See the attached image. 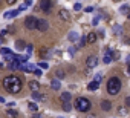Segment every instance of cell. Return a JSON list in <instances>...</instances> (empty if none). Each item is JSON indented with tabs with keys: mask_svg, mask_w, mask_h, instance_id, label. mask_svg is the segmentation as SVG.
<instances>
[{
	"mask_svg": "<svg viewBox=\"0 0 130 118\" xmlns=\"http://www.w3.org/2000/svg\"><path fill=\"white\" fill-rule=\"evenodd\" d=\"M2 84H3L5 91H8L9 94L15 95V94H19V92L22 91V84H23V83H22V80H20L19 77H15V75H8V77L3 78Z\"/></svg>",
	"mask_w": 130,
	"mask_h": 118,
	"instance_id": "1",
	"label": "cell"
},
{
	"mask_svg": "<svg viewBox=\"0 0 130 118\" xmlns=\"http://www.w3.org/2000/svg\"><path fill=\"white\" fill-rule=\"evenodd\" d=\"M119 91H121V80L118 77H112L107 81V92L110 95H118Z\"/></svg>",
	"mask_w": 130,
	"mask_h": 118,
	"instance_id": "2",
	"label": "cell"
},
{
	"mask_svg": "<svg viewBox=\"0 0 130 118\" xmlns=\"http://www.w3.org/2000/svg\"><path fill=\"white\" fill-rule=\"evenodd\" d=\"M90 106H92L90 100L89 98H84V97H80L75 101V107H77L78 112H89L90 110Z\"/></svg>",
	"mask_w": 130,
	"mask_h": 118,
	"instance_id": "3",
	"label": "cell"
},
{
	"mask_svg": "<svg viewBox=\"0 0 130 118\" xmlns=\"http://www.w3.org/2000/svg\"><path fill=\"white\" fill-rule=\"evenodd\" d=\"M37 22H38V19L35 16H29L25 20V28L26 29H37Z\"/></svg>",
	"mask_w": 130,
	"mask_h": 118,
	"instance_id": "4",
	"label": "cell"
},
{
	"mask_svg": "<svg viewBox=\"0 0 130 118\" xmlns=\"http://www.w3.org/2000/svg\"><path fill=\"white\" fill-rule=\"evenodd\" d=\"M86 65H87L89 69L95 68V66L98 65V57H96V55H89V57H87V60H86Z\"/></svg>",
	"mask_w": 130,
	"mask_h": 118,
	"instance_id": "5",
	"label": "cell"
},
{
	"mask_svg": "<svg viewBox=\"0 0 130 118\" xmlns=\"http://www.w3.org/2000/svg\"><path fill=\"white\" fill-rule=\"evenodd\" d=\"M47 22L44 20V19H38V22H37V29L38 31H41V32H44V31H47Z\"/></svg>",
	"mask_w": 130,
	"mask_h": 118,
	"instance_id": "6",
	"label": "cell"
},
{
	"mask_svg": "<svg viewBox=\"0 0 130 118\" xmlns=\"http://www.w3.org/2000/svg\"><path fill=\"white\" fill-rule=\"evenodd\" d=\"M58 16H60V19L63 22H69V19H71V14H69L68 9H60L58 11Z\"/></svg>",
	"mask_w": 130,
	"mask_h": 118,
	"instance_id": "7",
	"label": "cell"
},
{
	"mask_svg": "<svg viewBox=\"0 0 130 118\" xmlns=\"http://www.w3.org/2000/svg\"><path fill=\"white\" fill-rule=\"evenodd\" d=\"M34 69H35V66L31 63H23L20 66V71H23V72H34Z\"/></svg>",
	"mask_w": 130,
	"mask_h": 118,
	"instance_id": "8",
	"label": "cell"
},
{
	"mask_svg": "<svg viewBox=\"0 0 130 118\" xmlns=\"http://www.w3.org/2000/svg\"><path fill=\"white\" fill-rule=\"evenodd\" d=\"M51 6H52V3L49 2V0H41V5H40V8H41L44 12H49V11H51Z\"/></svg>",
	"mask_w": 130,
	"mask_h": 118,
	"instance_id": "9",
	"label": "cell"
},
{
	"mask_svg": "<svg viewBox=\"0 0 130 118\" xmlns=\"http://www.w3.org/2000/svg\"><path fill=\"white\" fill-rule=\"evenodd\" d=\"M20 62H17V60H12V62H9V65H8V68L11 69V71H20Z\"/></svg>",
	"mask_w": 130,
	"mask_h": 118,
	"instance_id": "10",
	"label": "cell"
},
{
	"mask_svg": "<svg viewBox=\"0 0 130 118\" xmlns=\"http://www.w3.org/2000/svg\"><path fill=\"white\" fill-rule=\"evenodd\" d=\"M55 77H57L58 80H63V78H66V71H64L63 68H58V69L55 71Z\"/></svg>",
	"mask_w": 130,
	"mask_h": 118,
	"instance_id": "11",
	"label": "cell"
},
{
	"mask_svg": "<svg viewBox=\"0 0 130 118\" xmlns=\"http://www.w3.org/2000/svg\"><path fill=\"white\" fill-rule=\"evenodd\" d=\"M51 87H52L54 91H58V89H61V83H60V80L54 78V80L51 81Z\"/></svg>",
	"mask_w": 130,
	"mask_h": 118,
	"instance_id": "12",
	"label": "cell"
},
{
	"mask_svg": "<svg viewBox=\"0 0 130 118\" xmlns=\"http://www.w3.org/2000/svg\"><path fill=\"white\" fill-rule=\"evenodd\" d=\"M98 87H100V83H98V81H95V80H93V81H90V83H89V86H87V89H89L90 92H95Z\"/></svg>",
	"mask_w": 130,
	"mask_h": 118,
	"instance_id": "13",
	"label": "cell"
},
{
	"mask_svg": "<svg viewBox=\"0 0 130 118\" xmlns=\"http://www.w3.org/2000/svg\"><path fill=\"white\" fill-rule=\"evenodd\" d=\"M29 89L34 92V91H38L40 89V83L38 81H35V80H32V81H29Z\"/></svg>",
	"mask_w": 130,
	"mask_h": 118,
	"instance_id": "14",
	"label": "cell"
},
{
	"mask_svg": "<svg viewBox=\"0 0 130 118\" xmlns=\"http://www.w3.org/2000/svg\"><path fill=\"white\" fill-rule=\"evenodd\" d=\"M110 107H112V103L109 100H103L101 101V109L103 110H110Z\"/></svg>",
	"mask_w": 130,
	"mask_h": 118,
	"instance_id": "15",
	"label": "cell"
},
{
	"mask_svg": "<svg viewBox=\"0 0 130 118\" xmlns=\"http://www.w3.org/2000/svg\"><path fill=\"white\" fill-rule=\"evenodd\" d=\"M17 14H20V11L19 9H15V11H8V12H5V19H12V17H15Z\"/></svg>",
	"mask_w": 130,
	"mask_h": 118,
	"instance_id": "16",
	"label": "cell"
},
{
	"mask_svg": "<svg viewBox=\"0 0 130 118\" xmlns=\"http://www.w3.org/2000/svg\"><path fill=\"white\" fill-rule=\"evenodd\" d=\"M86 38H87V43H95V41H96V38H98V35H96L95 32H90Z\"/></svg>",
	"mask_w": 130,
	"mask_h": 118,
	"instance_id": "17",
	"label": "cell"
},
{
	"mask_svg": "<svg viewBox=\"0 0 130 118\" xmlns=\"http://www.w3.org/2000/svg\"><path fill=\"white\" fill-rule=\"evenodd\" d=\"M6 115H8V118H17L19 116V112L14 110V109H8L6 110Z\"/></svg>",
	"mask_w": 130,
	"mask_h": 118,
	"instance_id": "18",
	"label": "cell"
},
{
	"mask_svg": "<svg viewBox=\"0 0 130 118\" xmlns=\"http://www.w3.org/2000/svg\"><path fill=\"white\" fill-rule=\"evenodd\" d=\"M68 38H69V41H72V43H74V41H77L80 37H78V34H77V32H74V31H72V32H69Z\"/></svg>",
	"mask_w": 130,
	"mask_h": 118,
	"instance_id": "19",
	"label": "cell"
},
{
	"mask_svg": "<svg viewBox=\"0 0 130 118\" xmlns=\"http://www.w3.org/2000/svg\"><path fill=\"white\" fill-rule=\"evenodd\" d=\"M15 48H17L19 51L25 49V48H26V43H25V40H17V41H15Z\"/></svg>",
	"mask_w": 130,
	"mask_h": 118,
	"instance_id": "20",
	"label": "cell"
},
{
	"mask_svg": "<svg viewBox=\"0 0 130 118\" xmlns=\"http://www.w3.org/2000/svg\"><path fill=\"white\" fill-rule=\"evenodd\" d=\"M31 5H32V0H25V2H23V5H22V6L19 8V11L22 12V11H25V9H26L28 6H31Z\"/></svg>",
	"mask_w": 130,
	"mask_h": 118,
	"instance_id": "21",
	"label": "cell"
},
{
	"mask_svg": "<svg viewBox=\"0 0 130 118\" xmlns=\"http://www.w3.org/2000/svg\"><path fill=\"white\" fill-rule=\"evenodd\" d=\"M71 109H72L71 101H63V110L64 112H71Z\"/></svg>",
	"mask_w": 130,
	"mask_h": 118,
	"instance_id": "22",
	"label": "cell"
},
{
	"mask_svg": "<svg viewBox=\"0 0 130 118\" xmlns=\"http://www.w3.org/2000/svg\"><path fill=\"white\" fill-rule=\"evenodd\" d=\"M60 98H61V101H71V94L69 92H63L60 95Z\"/></svg>",
	"mask_w": 130,
	"mask_h": 118,
	"instance_id": "23",
	"label": "cell"
},
{
	"mask_svg": "<svg viewBox=\"0 0 130 118\" xmlns=\"http://www.w3.org/2000/svg\"><path fill=\"white\" fill-rule=\"evenodd\" d=\"M77 41H78L77 48H83V46H86V43H87V38H86V37H81V38H78Z\"/></svg>",
	"mask_w": 130,
	"mask_h": 118,
	"instance_id": "24",
	"label": "cell"
},
{
	"mask_svg": "<svg viewBox=\"0 0 130 118\" xmlns=\"http://www.w3.org/2000/svg\"><path fill=\"white\" fill-rule=\"evenodd\" d=\"M32 100H35V101H37V100H44V97L40 95L38 91H34V92H32Z\"/></svg>",
	"mask_w": 130,
	"mask_h": 118,
	"instance_id": "25",
	"label": "cell"
},
{
	"mask_svg": "<svg viewBox=\"0 0 130 118\" xmlns=\"http://www.w3.org/2000/svg\"><path fill=\"white\" fill-rule=\"evenodd\" d=\"M103 62H104V65H109L112 62V54H106L104 58H103Z\"/></svg>",
	"mask_w": 130,
	"mask_h": 118,
	"instance_id": "26",
	"label": "cell"
},
{
	"mask_svg": "<svg viewBox=\"0 0 130 118\" xmlns=\"http://www.w3.org/2000/svg\"><path fill=\"white\" fill-rule=\"evenodd\" d=\"M118 113L119 115H127V106H119L118 107Z\"/></svg>",
	"mask_w": 130,
	"mask_h": 118,
	"instance_id": "27",
	"label": "cell"
},
{
	"mask_svg": "<svg viewBox=\"0 0 130 118\" xmlns=\"http://www.w3.org/2000/svg\"><path fill=\"white\" fill-rule=\"evenodd\" d=\"M3 57H5V60H6V62H12V60H15V55H14L12 52H11V54H6V55H3Z\"/></svg>",
	"mask_w": 130,
	"mask_h": 118,
	"instance_id": "28",
	"label": "cell"
},
{
	"mask_svg": "<svg viewBox=\"0 0 130 118\" xmlns=\"http://www.w3.org/2000/svg\"><path fill=\"white\" fill-rule=\"evenodd\" d=\"M119 11H121V12H122V14H127V16H128V14H130V8H128V6H127V5H122V6H121V9H119Z\"/></svg>",
	"mask_w": 130,
	"mask_h": 118,
	"instance_id": "29",
	"label": "cell"
},
{
	"mask_svg": "<svg viewBox=\"0 0 130 118\" xmlns=\"http://www.w3.org/2000/svg\"><path fill=\"white\" fill-rule=\"evenodd\" d=\"M119 57H121V54L118 51H112V60H118Z\"/></svg>",
	"mask_w": 130,
	"mask_h": 118,
	"instance_id": "30",
	"label": "cell"
},
{
	"mask_svg": "<svg viewBox=\"0 0 130 118\" xmlns=\"http://www.w3.org/2000/svg\"><path fill=\"white\" fill-rule=\"evenodd\" d=\"M0 54H2V55L11 54V49H8V48H0Z\"/></svg>",
	"mask_w": 130,
	"mask_h": 118,
	"instance_id": "31",
	"label": "cell"
},
{
	"mask_svg": "<svg viewBox=\"0 0 130 118\" xmlns=\"http://www.w3.org/2000/svg\"><path fill=\"white\" fill-rule=\"evenodd\" d=\"M38 66H40L41 69H44V71H46V69H49V65H47L46 62H40V63H38Z\"/></svg>",
	"mask_w": 130,
	"mask_h": 118,
	"instance_id": "32",
	"label": "cell"
},
{
	"mask_svg": "<svg viewBox=\"0 0 130 118\" xmlns=\"http://www.w3.org/2000/svg\"><path fill=\"white\" fill-rule=\"evenodd\" d=\"M32 49H34V46H32V45H26V51H28V55H31V54H32Z\"/></svg>",
	"mask_w": 130,
	"mask_h": 118,
	"instance_id": "33",
	"label": "cell"
},
{
	"mask_svg": "<svg viewBox=\"0 0 130 118\" xmlns=\"http://www.w3.org/2000/svg\"><path fill=\"white\" fill-rule=\"evenodd\" d=\"M28 107H29V110H37V104L35 103H29Z\"/></svg>",
	"mask_w": 130,
	"mask_h": 118,
	"instance_id": "34",
	"label": "cell"
},
{
	"mask_svg": "<svg viewBox=\"0 0 130 118\" xmlns=\"http://www.w3.org/2000/svg\"><path fill=\"white\" fill-rule=\"evenodd\" d=\"M101 80H103V74H96V75H95V81H98V83H100Z\"/></svg>",
	"mask_w": 130,
	"mask_h": 118,
	"instance_id": "35",
	"label": "cell"
},
{
	"mask_svg": "<svg viewBox=\"0 0 130 118\" xmlns=\"http://www.w3.org/2000/svg\"><path fill=\"white\" fill-rule=\"evenodd\" d=\"M74 9H75V11H80V9H81V5H80V3H75V5H74Z\"/></svg>",
	"mask_w": 130,
	"mask_h": 118,
	"instance_id": "36",
	"label": "cell"
},
{
	"mask_svg": "<svg viewBox=\"0 0 130 118\" xmlns=\"http://www.w3.org/2000/svg\"><path fill=\"white\" fill-rule=\"evenodd\" d=\"M98 22H100V19H98V17H95V19L92 20V25H93V26H96V25H98Z\"/></svg>",
	"mask_w": 130,
	"mask_h": 118,
	"instance_id": "37",
	"label": "cell"
},
{
	"mask_svg": "<svg viewBox=\"0 0 130 118\" xmlns=\"http://www.w3.org/2000/svg\"><path fill=\"white\" fill-rule=\"evenodd\" d=\"M75 51H77V48H74V46H72V48H69V54H71V55H74V54H75Z\"/></svg>",
	"mask_w": 130,
	"mask_h": 118,
	"instance_id": "38",
	"label": "cell"
},
{
	"mask_svg": "<svg viewBox=\"0 0 130 118\" xmlns=\"http://www.w3.org/2000/svg\"><path fill=\"white\" fill-rule=\"evenodd\" d=\"M34 74H35L37 77H40V75H41V69H34Z\"/></svg>",
	"mask_w": 130,
	"mask_h": 118,
	"instance_id": "39",
	"label": "cell"
},
{
	"mask_svg": "<svg viewBox=\"0 0 130 118\" xmlns=\"http://www.w3.org/2000/svg\"><path fill=\"white\" fill-rule=\"evenodd\" d=\"M125 106H127V107H130V97H127V98H125Z\"/></svg>",
	"mask_w": 130,
	"mask_h": 118,
	"instance_id": "40",
	"label": "cell"
},
{
	"mask_svg": "<svg viewBox=\"0 0 130 118\" xmlns=\"http://www.w3.org/2000/svg\"><path fill=\"white\" fill-rule=\"evenodd\" d=\"M84 11H86V12H92V11H93V8H92V6H87Z\"/></svg>",
	"mask_w": 130,
	"mask_h": 118,
	"instance_id": "41",
	"label": "cell"
},
{
	"mask_svg": "<svg viewBox=\"0 0 130 118\" xmlns=\"http://www.w3.org/2000/svg\"><path fill=\"white\" fill-rule=\"evenodd\" d=\"M15 2H17V0H6L8 5H12V3H15Z\"/></svg>",
	"mask_w": 130,
	"mask_h": 118,
	"instance_id": "42",
	"label": "cell"
},
{
	"mask_svg": "<svg viewBox=\"0 0 130 118\" xmlns=\"http://www.w3.org/2000/svg\"><path fill=\"white\" fill-rule=\"evenodd\" d=\"M113 31H115V32H121V26H115Z\"/></svg>",
	"mask_w": 130,
	"mask_h": 118,
	"instance_id": "43",
	"label": "cell"
},
{
	"mask_svg": "<svg viewBox=\"0 0 130 118\" xmlns=\"http://www.w3.org/2000/svg\"><path fill=\"white\" fill-rule=\"evenodd\" d=\"M34 118H41V115H40V113H35V115H34Z\"/></svg>",
	"mask_w": 130,
	"mask_h": 118,
	"instance_id": "44",
	"label": "cell"
},
{
	"mask_svg": "<svg viewBox=\"0 0 130 118\" xmlns=\"http://www.w3.org/2000/svg\"><path fill=\"white\" fill-rule=\"evenodd\" d=\"M2 43H3V37L0 35V46H2Z\"/></svg>",
	"mask_w": 130,
	"mask_h": 118,
	"instance_id": "45",
	"label": "cell"
},
{
	"mask_svg": "<svg viewBox=\"0 0 130 118\" xmlns=\"http://www.w3.org/2000/svg\"><path fill=\"white\" fill-rule=\"evenodd\" d=\"M0 103H5V98L3 97H0Z\"/></svg>",
	"mask_w": 130,
	"mask_h": 118,
	"instance_id": "46",
	"label": "cell"
},
{
	"mask_svg": "<svg viewBox=\"0 0 130 118\" xmlns=\"http://www.w3.org/2000/svg\"><path fill=\"white\" fill-rule=\"evenodd\" d=\"M127 63H128V65H130V55H128V57H127Z\"/></svg>",
	"mask_w": 130,
	"mask_h": 118,
	"instance_id": "47",
	"label": "cell"
},
{
	"mask_svg": "<svg viewBox=\"0 0 130 118\" xmlns=\"http://www.w3.org/2000/svg\"><path fill=\"white\" fill-rule=\"evenodd\" d=\"M87 118H95V116L93 115H87Z\"/></svg>",
	"mask_w": 130,
	"mask_h": 118,
	"instance_id": "48",
	"label": "cell"
},
{
	"mask_svg": "<svg viewBox=\"0 0 130 118\" xmlns=\"http://www.w3.org/2000/svg\"><path fill=\"white\" fill-rule=\"evenodd\" d=\"M127 45H128V46H130V38H127Z\"/></svg>",
	"mask_w": 130,
	"mask_h": 118,
	"instance_id": "49",
	"label": "cell"
},
{
	"mask_svg": "<svg viewBox=\"0 0 130 118\" xmlns=\"http://www.w3.org/2000/svg\"><path fill=\"white\" fill-rule=\"evenodd\" d=\"M0 69H3V63H0Z\"/></svg>",
	"mask_w": 130,
	"mask_h": 118,
	"instance_id": "50",
	"label": "cell"
},
{
	"mask_svg": "<svg viewBox=\"0 0 130 118\" xmlns=\"http://www.w3.org/2000/svg\"><path fill=\"white\" fill-rule=\"evenodd\" d=\"M128 74H130V65H128Z\"/></svg>",
	"mask_w": 130,
	"mask_h": 118,
	"instance_id": "51",
	"label": "cell"
},
{
	"mask_svg": "<svg viewBox=\"0 0 130 118\" xmlns=\"http://www.w3.org/2000/svg\"><path fill=\"white\" fill-rule=\"evenodd\" d=\"M128 19H130V14H128Z\"/></svg>",
	"mask_w": 130,
	"mask_h": 118,
	"instance_id": "52",
	"label": "cell"
},
{
	"mask_svg": "<svg viewBox=\"0 0 130 118\" xmlns=\"http://www.w3.org/2000/svg\"><path fill=\"white\" fill-rule=\"evenodd\" d=\"M49 2H52V0H49Z\"/></svg>",
	"mask_w": 130,
	"mask_h": 118,
	"instance_id": "53",
	"label": "cell"
},
{
	"mask_svg": "<svg viewBox=\"0 0 130 118\" xmlns=\"http://www.w3.org/2000/svg\"><path fill=\"white\" fill-rule=\"evenodd\" d=\"M58 118H61V116H58Z\"/></svg>",
	"mask_w": 130,
	"mask_h": 118,
	"instance_id": "54",
	"label": "cell"
}]
</instances>
